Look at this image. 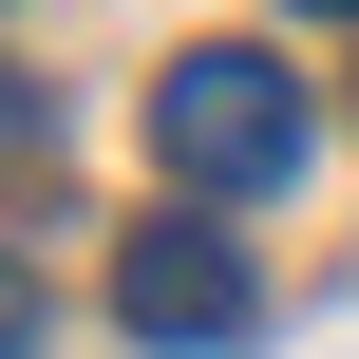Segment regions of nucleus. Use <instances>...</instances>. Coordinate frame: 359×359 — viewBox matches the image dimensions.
Instances as JSON below:
<instances>
[{
    "mask_svg": "<svg viewBox=\"0 0 359 359\" xmlns=\"http://www.w3.org/2000/svg\"><path fill=\"white\" fill-rule=\"evenodd\" d=\"M151 151H170V189L246 208V189H284V170H303V76H284V57H246V38H208V57H170V76H151Z\"/></svg>",
    "mask_w": 359,
    "mask_h": 359,
    "instance_id": "obj_1",
    "label": "nucleus"
},
{
    "mask_svg": "<svg viewBox=\"0 0 359 359\" xmlns=\"http://www.w3.org/2000/svg\"><path fill=\"white\" fill-rule=\"evenodd\" d=\"M114 322H133V341H246L265 284H246L227 227H133V246H114Z\"/></svg>",
    "mask_w": 359,
    "mask_h": 359,
    "instance_id": "obj_2",
    "label": "nucleus"
},
{
    "mask_svg": "<svg viewBox=\"0 0 359 359\" xmlns=\"http://www.w3.org/2000/svg\"><path fill=\"white\" fill-rule=\"evenodd\" d=\"M38 151H57V95H38V76H0V170H38Z\"/></svg>",
    "mask_w": 359,
    "mask_h": 359,
    "instance_id": "obj_3",
    "label": "nucleus"
},
{
    "mask_svg": "<svg viewBox=\"0 0 359 359\" xmlns=\"http://www.w3.org/2000/svg\"><path fill=\"white\" fill-rule=\"evenodd\" d=\"M0 359H38V265L0 246Z\"/></svg>",
    "mask_w": 359,
    "mask_h": 359,
    "instance_id": "obj_4",
    "label": "nucleus"
},
{
    "mask_svg": "<svg viewBox=\"0 0 359 359\" xmlns=\"http://www.w3.org/2000/svg\"><path fill=\"white\" fill-rule=\"evenodd\" d=\"M303 19H359V0H303Z\"/></svg>",
    "mask_w": 359,
    "mask_h": 359,
    "instance_id": "obj_5",
    "label": "nucleus"
}]
</instances>
